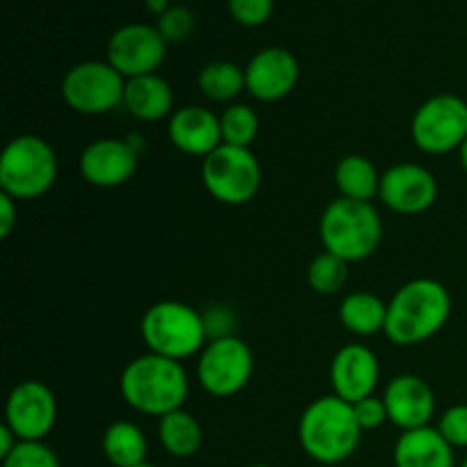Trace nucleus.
Returning a JSON list of instances; mask_svg holds the SVG:
<instances>
[{
    "label": "nucleus",
    "instance_id": "obj_1",
    "mask_svg": "<svg viewBox=\"0 0 467 467\" xmlns=\"http://www.w3.org/2000/svg\"><path fill=\"white\" fill-rule=\"evenodd\" d=\"M451 317V295L436 278H413L388 301L386 333L397 347H415L436 337Z\"/></svg>",
    "mask_w": 467,
    "mask_h": 467
},
{
    "label": "nucleus",
    "instance_id": "obj_2",
    "mask_svg": "<svg viewBox=\"0 0 467 467\" xmlns=\"http://www.w3.org/2000/svg\"><path fill=\"white\" fill-rule=\"evenodd\" d=\"M119 390L132 410L160 420L173 410L185 409L190 377L178 360L146 351L123 368Z\"/></svg>",
    "mask_w": 467,
    "mask_h": 467
},
{
    "label": "nucleus",
    "instance_id": "obj_3",
    "mask_svg": "<svg viewBox=\"0 0 467 467\" xmlns=\"http://www.w3.org/2000/svg\"><path fill=\"white\" fill-rule=\"evenodd\" d=\"M296 433L304 454L322 465L345 463L356 454L363 438L354 404L336 395L310 401L301 413Z\"/></svg>",
    "mask_w": 467,
    "mask_h": 467
},
{
    "label": "nucleus",
    "instance_id": "obj_4",
    "mask_svg": "<svg viewBox=\"0 0 467 467\" xmlns=\"http://www.w3.org/2000/svg\"><path fill=\"white\" fill-rule=\"evenodd\" d=\"M319 240L328 254L349 265L360 263L381 246L383 219L374 203L340 196L331 201L319 217Z\"/></svg>",
    "mask_w": 467,
    "mask_h": 467
},
{
    "label": "nucleus",
    "instance_id": "obj_5",
    "mask_svg": "<svg viewBox=\"0 0 467 467\" xmlns=\"http://www.w3.org/2000/svg\"><path fill=\"white\" fill-rule=\"evenodd\" d=\"M141 340L150 354L182 363L194 358L208 345L203 313L182 301H158L144 313L140 324Z\"/></svg>",
    "mask_w": 467,
    "mask_h": 467
},
{
    "label": "nucleus",
    "instance_id": "obj_6",
    "mask_svg": "<svg viewBox=\"0 0 467 467\" xmlns=\"http://www.w3.org/2000/svg\"><path fill=\"white\" fill-rule=\"evenodd\" d=\"M57 153L39 135H18L0 155V192L16 201L48 194L57 181Z\"/></svg>",
    "mask_w": 467,
    "mask_h": 467
},
{
    "label": "nucleus",
    "instance_id": "obj_7",
    "mask_svg": "<svg viewBox=\"0 0 467 467\" xmlns=\"http://www.w3.org/2000/svg\"><path fill=\"white\" fill-rule=\"evenodd\" d=\"M205 192L223 205H244L263 185V169L251 149L222 144L201 162Z\"/></svg>",
    "mask_w": 467,
    "mask_h": 467
},
{
    "label": "nucleus",
    "instance_id": "obj_8",
    "mask_svg": "<svg viewBox=\"0 0 467 467\" xmlns=\"http://www.w3.org/2000/svg\"><path fill=\"white\" fill-rule=\"evenodd\" d=\"M126 78L108 59H87L62 78V99L67 108L85 117L114 112L123 108Z\"/></svg>",
    "mask_w": 467,
    "mask_h": 467
},
{
    "label": "nucleus",
    "instance_id": "obj_9",
    "mask_svg": "<svg viewBox=\"0 0 467 467\" xmlns=\"http://www.w3.org/2000/svg\"><path fill=\"white\" fill-rule=\"evenodd\" d=\"M410 140L427 155L459 150L467 140V100L456 94L424 100L410 119Z\"/></svg>",
    "mask_w": 467,
    "mask_h": 467
},
{
    "label": "nucleus",
    "instance_id": "obj_10",
    "mask_svg": "<svg viewBox=\"0 0 467 467\" xmlns=\"http://www.w3.org/2000/svg\"><path fill=\"white\" fill-rule=\"evenodd\" d=\"M196 358V379L201 388L217 400L235 397L254 377V351L237 336L210 340Z\"/></svg>",
    "mask_w": 467,
    "mask_h": 467
},
{
    "label": "nucleus",
    "instance_id": "obj_11",
    "mask_svg": "<svg viewBox=\"0 0 467 467\" xmlns=\"http://www.w3.org/2000/svg\"><path fill=\"white\" fill-rule=\"evenodd\" d=\"M5 424L18 441H46L57 424V397L44 381L16 383L5 401Z\"/></svg>",
    "mask_w": 467,
    "mask_h": 467
},
{
    "label": "nucleus",
    "instance_id": "obj_12",
    "mask_svg": "<svg viewBox=\"0 0 467 467\" xmlns=\"http://www.w3.org/2000/svg\"><path fill=\"white\" fill-rule=\"evenodd\" d=\"M108 62L121 73L126 80L158 73L167 59V41L155 26L146 23H128L114 30L108 41Z\"/></svg>",
    "mask_w": 467,
    "mask_h": 467
},
{
    "label": "nucleus",
    "instance_id": "obj_13",
    "mask_svg": "<svg viewBox=\"0 0 467 467\" xmlns=\"http://www.w3.org/2000/svg\"><path fill=\"white\" fill-rule=\"evenodd\" d=\"M379 201L388 210L415 217L433 208L438 201V181L418 162H397L381 173Z\"/></svg>",
    "mask_w": 467,
    "mask_h": 467
},
{
    "label": "nucleus",
    "instance_id": "obj_14",
    "mask_svg": "<svg viewBox=\"0 0 467 467\" xmlns=\"http://www.w3.org/2000/svg\"><path fill=\"white\" fill-rule=\"evenodd\" d=\"M140 164V149L132 144L130 137H100L89 141L80 153V176L91 187L100 190H114L121 187L135 176Z\"/></svg>",
    "mask_w": 467,
    "mask_h": 467
},
{
    "label": "nucleus",
    "instance_id": "obj_15",
    "mask_svg": "<svg viewBox=\"0 0 467 467\" xmlns=\"http://www.w3.org/2000/svg\"><path fill=\"white\" fill-rule=\"evenodd\" d=\"M244 73L246 94L260 103H276L295 91L299 82V62L287 48L269 46L249 59Z\"/></svg>",
    "mask_w": 467,
    "mask_h": 467
},
{
    "label": "nucleus",
    "instance_id": "obj_16",
    "mask_svg": "<svg viewBox=\"0 0 467 467\" xmlns=\"http://www.w3.org/2000/svg\"><path fill=\"white\" fill-rule=\"evenodd\" d=\"M383 404L388 422L400 431H413L431 424L436 418V395L433 388L418 374H400L390 379L383 390Z\"/></svg>",
    "mask_w": 467,
    "mask_h": 467
},
{
    "label": "nucleus",
    "instance_id": "obj_17",
    "mask_svg": "<svg viewBox=\"0 0 467 467\" xmlns=\"http://www.w3.org/2000/svg\"><path fill=\"white\" fill-rule=\"evenodd\" d=\"M333 395L356 404L374 395L381 379L377 354L365 345H345L331 360L328 369Z\"/></svg>",
    "mask_w": 467,
    "mask_h": 467
},
{
    "label": "nucleus",
    "instance_id": "obj_18",
    "mask_svg": "<svg viewBox=\"0 0 467 467\" xmlns=\"http://www.w3.org/2000/svg\"><path fill=\"white\" fill-rule=\"evenodd\" d=\"M167 135L173 149L192 158H208L223 144L219 114L201 105L178 108L169 117Z\"/></svg>",
    "mask_w": 467,
    "mask_h": 467
},
{
    "label": "nucleus",
    "instance_id": "obj_19",
    "mask_svg": "<svg viewBox=\"0 0 467 467\" xmlns=\"http://www.w3.org/2000/svg\"><path fill=\"white\" fill-rule=\"evenodd\" d=\"M454 447L442 438L436 427L401 431L392 450L395 467H456Z\"/></svg>",
    "mask_w": 467,
    "mask_h": 467
},
{
    "label": "nucleus",
    "instance_id": "obj_20",
    "mask_svg": "<svg viewBox=\"0 0 467 467\" xmlns=\"http://www.w3.org/2000/svg\"><path fill=\"white\" fill-rule=\"evenodd\" d=\"M123 108L137 121L155 123L171 117L173 109V89L160 73L140 76L126 80L123 91Z\"/></svg>",
    "mask_w": 467,
    "mask_h": 467
},
{
    "label": "nucleus",
    "instance_id": "obj_21",
    "mask_svg": "<svg viewBox=\"0 0 467 467\" xmlns=\"http://www.w3.org/2000/svg\"><path fill=\"white\" fill-rule=\"evenodd\" d=\"M337 317L340 324L349 333L358 337H372L377 333H383L388 319V301L374 292L358 290L351 292L342 299L340 308H337Z\"/></svg>",
    "mask_w": 467,
    "mask_h": 467
},
{
    "label": "nucleus",
    "instance_id": "obj_22",
    "mask_svg": "<svg viewBox=\"0 0 467 467\" xmlns=\"http://www.w3.org/2000/svg\"><path fill=\"white\" fill-rule=\"evenodd\" d=\"M160 445L173 459H192L203 445V427L190 410L178 409L158 420Z\"/></svg>",
    "mask_w": 467,
    "mask_h": 467
},
{
    "label": "nucleus",
    "instance_id": "obj_23",
    "mask_svg": "<svg viewBox=\"0 0 467 467\" xmlns=\"http://www.w3.org/2000/svg\"><path fill=\"white\" fill-rule=\"evenodd\" d=\"M103 454L114 467H137L146 463L149 441L130 420H117L103 433Z\"/></svg>",
    "mask_w": 467,
    "mask_h": 467
},
{
    "label": "nucleus",
    "instance_id": "obj_24",
    "mask_svg": "<svg viewBox=\"0 0 467 467\" xmlns=\"http://www.w3.org/2000/svg\"><path fill=\"white\" fill-rule=\"evenodd\" d=\"M336 187L345 199L372 203L374 199H379L381 173L377 171V167H374L369 158L349 153L340 158V162L336 164Z\"/></svg>",
    "mask_w": 467,
    "mask_h": 467
},
{
    "label": "nucleus",
    "instance_id": "obj_25",
    "mask_svg": "<svg viewBox=\"0 0 467 467\" xmlns=\"http://www.w3.org/2000/svg\"><path fill=\"white\" fill-rule=\"evenodd\" d=\"M201 94L213 103H237V96L246 91V73L228 59H214L205 64L196 78Z\"/></svg>",
    "mask_w": 467,
    "mask_h": 467
},
{
    "label": "nucleus",
    "instance_id": "obj_26",
    "mask_svg": "<svg viewBox=\"0 0 467 467\" xmlns=\"http://www.w3.org/2000/svg\"><path fill=\"white\" fill-rule=\"evenodd\" d=\"M222 123V141L228 146H240V149H251L260 132V117L251 105L231 103L219 114Z\"/></svg>",
    "mask_w": 467,
    "mask_h": 467
},
{
    "label": "nucleus",
    "instance_id": "obj_27",
    "mask_svg": "<svg viewBox=\"0 0 467 467\" xmlns=\"http://www.w3.org/2000/svg\"><path fill=\"white\" fill-rule=\"evenodd\" d=\"M306 281H308L310 290L317 295H337L349 281V263L328 251H322L310 260L308 269H306Z\"/></svg>",
    "mask_w": 467,
    "mask_h": 467
},
{
    "label": "nucleus",
    "instance_id": "obj_28",
    "mask_svg": "<svg viewBox=\"0 0 467 467\" xmlns=\"http://www.w3.org/2000/svg\"><path fill=\"white\" fill-rule=\"evenodd\" d=\"M3 467H62L57 454L44 441H21L16 450L3 459Z\"/></svg>",
    "mask_w": 467,
    "mask_h": 467
},
{
    "label": "nucleus",
    "instance_id": "obj_29",
    "mask_svg": "<svg viewBox=\"0 0 467 467\" xmlns=\"http://www.w3.org/2000/svg\"><path fill=\"white\" fill-rule=\"evenodd\" d=\"M155 27H158L160 35L164 36V41H167V44H178V41H185L196 27L194 12H192L190 7H182V5H171V7H169L162 16H158Z\"/></svg>",
    "mask_w": 467,
    "mask_h": 467
},
{
    "label": "nucleus",
    "instance_id": "obj_30",
    "mask_svg": "<svg viewBox=\"0 0 467 467\" xmlns=\"http://www.w3.org/2000/svg\"><path fill=\"white\" fill-rule=\"evenodd\" d=\"M436 429L454 450H467V404H454L442 410Z\"/></svg>",
    "mask_w": 467,
    "mask_h": 467
},
{
    "label": "nucleus",
    "instance_id": "obj_31",
    "mask_svg": "<svg viewBox=\"0 0 467 467\" xmlns=\"http://www.w3.org/2000/svg\"><path fill=\"white\" fill-rule=\"evenodd\" d=\"M228 12L240 26L260 27L274 14V0H228Z\"/></svg>",
    "mask_w": 467,
    "mask_h": 467
},
{
    "label": "nucleus",
    "instance_id": "obj_32",
    "mask_svg": "<svg viewBox=\"0 0 467 467\" xmlns=\"http://www.w3.org/2000/svg\"><path fill=\"white\" fill-rule=\"evenodd\" d=\"M203 322L205 331H208V342L235 336L233 328H235L237 317L228 306H210L208 310H203Z\"/></svg>",
    "mask_w": 467,
    "mask_h": 467
},
{
    "label": "nucleus",
    "instance_id": "obj_33",
    "mask_svg": "<svg viewBox=\"0 0 467 467\" xmlns=\"http://www.w3.org/2000/svg\"><path fill=\"white\" fill-rule=\"evenodd\" d=\"M354 413L363 431H374V429H381L388 422V410L386 404H383V397L377 395L356 401Z\"/></svg>",
    "mask_w": 467,
    "mask_h": 467
},
{
    "label": "nucleus",
    "instance_id": "obj_34",
    "mask_svg": "<svg viewBox=\"0 0 467 467\" xmlns=\"http://www.w3.org/2000/svg\"><path fill=\"white\" fill-rule=\"evenodd\" d=\"M18 223V201L0 192V237L7 240Z\"/></svg>",
    "mask_w": 467,
    "mask_h": 467
},
{
    "label": "nucleus",
    "instance_id": "obj_35",
    "mask_svg": "<svg viewBox=\"0 0 467 467\" xmlns=\"http://www.w3.org/2000/svg\"><path fill=\"white\" fill-rule=\"evenodd\" d=\"M18 442H21V441H18L16 433H14L12 429H9L7 424L3 422V427H0V461L7 459V456L12 454L14 450H16Z\"/></svg>",
    "mask_w": 467,
    "mask_h": 467
},
{
    "label": "nucleus",
    "instance_id": "obj_36",
    "mask_svg": "<svg viewBox=\"0 0 467 467\" xmlns=\"http://www.w3.org/2000/svg\"><path fill=\"white\" fill-rule=\"evenodd\" d=\"M146 7H149V12H153L155 16H162L171 5H169V0H146Z\"/></svg>",
    "mask_w": 467,
    "mask_h": 467
},
{
    "label": "nucleus",
    "instance_id": "obj_37",
    "mask_svg": "<svg viewBox=\"0 0 467 467\" xmlns=\"http://www.w3.org/2000/svg\"><path fill=\"white\" fill-rule=\"evenodd\" d=\"M459 160H461V167H463V171L467 173V140L463 141V146L459 149Z\"/></svg>",
    "mask_w": 467,
    "mask_h": 467
},
{
    "label": "nucleus",
    "instance_id": "obj_38",
    "mask_svg": "<svg viewBox=\"0 0 467 467\" xmlns=\"http://www.w3.org/2000/svg\"><path fill=\"white\" fill-rule=\"evenodd\" d=\"M137 467H158V465H153V463H149V461H146V463H141V465H137Z\"/></svg>",
    "mask_w": 467,
    "mask_h": 467
},
{
    "label": "nucleus",
    "instance_id": "obj_39",
    "mask_svg": "<svg viewBox=\"0 0 467 467\" xmlns=\"http://www.w3.org/2000/svg\"><path fill=\"white\" fill-rule=\"evenodd\" d=\"M251 467H272V465H265V463H255V465H251Z\"/></svg>",
    "mask_w": 467,
    "mask_h": 467
},
{
    "label": "nucleus",
    "instance_id": "obj_40",
    "mask_svg": "<svg viewBox=\"0 0 467 467\" xmlns=\"http://www.w3.org/2000/svg\"><path fill=\"white\" fill-rule=\"evenodd\" d=\"M461 467H467V456H465V461H463V463H461Z\"/></svg>",
    "mask_w": 467,
    "mask_h": 467
}]
</instances>
